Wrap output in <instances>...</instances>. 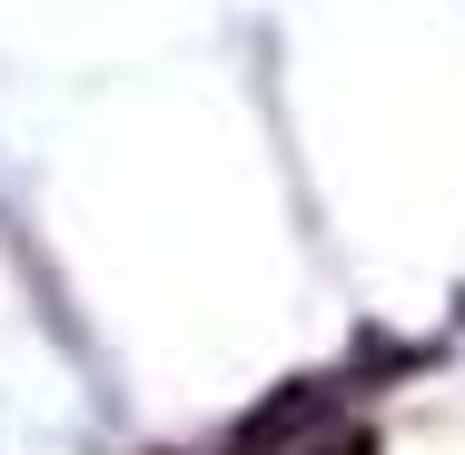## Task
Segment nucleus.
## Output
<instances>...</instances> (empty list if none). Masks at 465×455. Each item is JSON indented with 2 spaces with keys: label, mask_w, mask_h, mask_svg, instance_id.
Masks as SVG:
<instances>
[{
  "label": "nucleus",
  "mask_w": 465,
  "mask_h": 455,
  "mask_svg": "<svg viewBox=\"0 0 465 455\" xmlns=\"http://www.w3.org/2000/svg\"><path fill=\"white\" fill-rule=\"evenodd\" d=\"M297 455H376V436L367 426H327V436H307Z\"/></svg>",
  "instance_id": "obj_2"
},
{
  "label": "nucleus",
  "mask_w": 465,
  "mask_h": 455,
  "mask_svg": "<svg viewBox=\"0 0 465 455\" xmlns=\"http://www.w3.org/2000/svg\"><path fill=\"white\" fill-rule=\"evenodd\" d=\"M347 386H357V376H297V386H278L268 406H248V426H238V455H278V446H297L307 426H327V416L347 406Z\"/></svg>",
  "instance_id": "obj_1"
}]
</instances>
